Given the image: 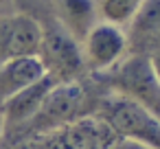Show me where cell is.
<instances>
[{
    "label": "cell",
    "instance_id": "8992f818",
    "mask_svg": "<svg viewBox=\"0 0 160 149\" xmlns=\"http://www.w3.org/2000/svg\"><path fill=\"white\" fill-rule=\"evenodd\" d=\"M88 75H101L114 68L127 55V33L110 22L99 20L81 40Z\"/></svg>",
    "mask_w": 160,
    "mask_h": 149
},
{
    "label": "cell",
    "instance_id": "5bb4252c",
    "mask_svg": "<svg viewBox=\"0 0 160 149\" xmlns=\"http://www.w3.org/2000/svg\"><path fill=\"white\" fill-rule=\"evenodd\" d=\"M149 62H151V68H153V72H156V77H158V81H160V51L151 53V55H149Z\"/></svg>",
    "mask_w": 160,
    "mask_h": 149
},
{
    "label": "cell",
    "instance_id": "9c48e42d",
    "mask_svg": "<svg viewBox=\"0 0 160 149\" xmlns=\"http://www.w3.org/2000/svg\"><path fill=\"white\" fill-rule=\"evenodd\" d=\"M160 51V0H145L129 22L127 55H151Z\"/></svg>",
    "mask_w": 160,
    "mask_h": 149
},
{
    "label": "cell",
    "instance_id": "3957f363",
    "mask_svg": "<svg viewBox=\"0 0 160 149\" xmlns=\"http://www.w3.org/2000/svg\"><path fill=\"white\" fill-rule=\"evenodd\" d=\"M40 24H42V42H40L38 57H40L46 75H51L57 83L79 81V79L88 77L81 42L77 37H72L53 13L44 16L40 20Z\"/></svg>",
    "mask_w": 160,
    "mask_h": 149
},
{
    "label": "cell",
    "instance_id": "2e32d148",
    "mask_svg": "<svg viewBox=\"0 0 160 149\" xmlns=\"http://www.w3.org/2000/svg\"><path fill=\"white\" fill-rule=\"evenodd\" d=\"M5 2H7V0H0V5H5Z\"/></svg>",
    "mask_w": 160,
    "mask_h": 149
},
{
    "label": "cell",
    "instance_id": "30bf717a",
    "mask_svg": "<svg viewBox=\"0 0 160 149\" xmlns=\"http://www.w3.org/2000/svg\"><path fill=\"white\" fill-rule=\"evenodd\" d=\"M59 24L79 42L101 20L99 0H55V13Z\"/></svg>",
    "mask_w": 160,
    "mask_h": 149
},
{
    "label": "cell",
    "instance_id": "ba28073f",
    "mask_svg": "<svg viewBox=\"0 0 160 149\" xmlns=\"http://www.w3.org/2000/svg\"><path fill=\"white\" fill-rule=\"evenodd\" d=\"M53 86H57V81L51 75H44L38 81L29 83L22 90H18L11 97H7L2 103H0V112H2V116H5V127H7L5 132L27 123L38 112V107L42 105L44 97L53 90Z\"/></svg>",
    "mask_w": 160,
    "mask_h": 149
},
{
    "label": "cell",
    "instance_id": "7c38bea8",
    "mask_svg": "<svg viewBox=\"0 0 160 149\" xmlns=\"http://www.w3.org/2000/svg\"><path fill=\"white\" fill-rule=\"evenodd\" d=\"M145 0H99V18L116 27H129Z\"/></svg>",
    "mask_w": 160,
    "mask_h": 149
},
{
    "label": "cell",
    "instance_id": "6da1fadb",
    "mask_svg": "<svg viewBox=\"0 0 160 149\" xmlns=\"http://www.w3.org/2000/svg\"><path fill=\"white\" fill-rule=\"evenodd\" d=\"M103 90L105 88L99 83V79L94 75H88L79 81H66V83L53 86V90L44 97L38 112L27 123L5 132L7 147H13L24 138H31V136H38V134L51 132V129H57L62 125H68L77 118L92 116Z\"/></svg>",
    "mask_w": 160,
    "mask_h": 149
},
{
    "label": "cell",
    "instance_id": "5b68a950",
    "mask_svg": "<svg viewBox=\"0 0 160 149\" xmlns=\"http://www.w3.org/2000/svg\"><path fill=\"white\" fill-rule=\"evenodd\" d=\"M116 134L97 116H83L57 129L31 136L11 149H110Z\"/></svg>",
    "mask_w": 160,
    "mask_h": 149
},
{
    "label": "cell",
    "instance_id": "277c9868",
    "mask_svg": "<svg viewBox=\"0 0 160 149\" xmlns=\"http://www.w3.org/2000/svg\"><path fill=\"white\" fill-rule=\"evenodd\" d=\"M108 90H116L138 101L160 121V81L151 68L149 55H125L108 72L94 75Z\"/></svg>",
    "mask_w": 160,
    "mask_h": 149
},
{
    "label": "cell",
    "instance_id": "7a4b0ae2",
    "mask_svg": "<svg viewBox=\"0 0 160 149\" xmlns=\"http://www.w3.org/2000/svg\"><path fill=\"white\" fill-rule=\"evenodd\" d=\"M92 116L101 118L116 134V138H129L151 149H160V121L123 92L105 88Z\"/></svg>",
    "mask_w": 160,
    "mask_h": 149
},
{
    "label": "cell",
    "instance_id": "8fae6325",
    "mask_svg": "<svg viewBox=\"0 0 160 149\" xmlns=\"http://www.w3.org/2000/svg\"><path fill=\"white\" fill-rule=\"evenodd\" d=\"M46 70L40 62L38 55H27V57H13L0 64V103L13 92L22 90L24 86L38 81L44 77Z\"/></svg>",
    "mask_w": 160,
    "mask_h": 149
},
{
    "label": "cell",
    "instance_id": "4fadbf2b",
    "mask_svg": "<svg viewBox=\"0 0 160 149\" xmlns=\"http://www.w3.org/2000/svg\"><path fill=\"white\" fill-rule=\"evenodd\" d=\"M110 149H151V147H147L142 142H136V140H129V138H116Z\"/></svg>",
    "mask_w": 160,
    "mask_h": 149
},
{
    "label": "cell",
    "instance_id": "e0dca14e",
    "mask_svg": "<svg viewBox=\"0 0 160 149\" xmlns=\"http://www.w3.org/2000/svg\"><path fill=\"white\" fill-rule=\"evenodd\" d=\"M7 149H11V147H7Z\"/></svg>",
    "mask_w": 160,
    "mask_h": 149
},
{
    "label": "cell",
    "instance_id": "52a82bcc",
    "mask_svg": "<svg viewBox=\"0 0 160 149\" xmlns=\"http://www.w3.org/2000/svg\"><path fill=\"white\" fill-rule=\"evenodd\" d=\"M40 42L42 24L33 13L0 9V64L13 57L38 55Z\"/></svg>",
    "mask_w": 160,
    "mask_h": 149
},
{
    "label": "cell",
    "instance_id": "9a60e30c",
    "mask_svg": "<svg viewBox=\"0 0 160 149\" xmlns=\"http://www.w3.org/2000/svg\"><path fill=\"white\" fill-rule=\"evenodd\" d=\"M5 129H7L5 127V116H2V112H0V142L5 140Z\"/></svg>",
    "mask_w": 160,
    "mask_h": 149
}]
</instances>
